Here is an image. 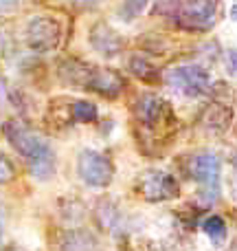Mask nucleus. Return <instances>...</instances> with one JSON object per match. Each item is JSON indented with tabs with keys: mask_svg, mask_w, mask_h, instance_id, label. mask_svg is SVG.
<instances>
[{
	"mask_svg": "<svg viewBox=\"0 0 237 251\" xmlns=\"http://www.w3.org/2000/svg\"><path fill=\"white\" fill-rule=\"evenodd\" d=\"M20 4V0H0V16H9L13 13Z\"/></svg>",
	"mask_w": 237,
	"mask_h": 251,
	"instance_id": "22",
	"label": "nucleus"
},
{
	"mask_svg": "<svg viewBox=\"0 0 237 251\" xmlns=\"http://www.w3.org/2000/svg\"><path fill=\"white\" fill-rule=\"evenodd\" d=\"M154 13L163 16L173 29L207 33L222 16V0H156Z\"/></svg>",
	"mask_w": 237,
	"mask_h": 251,
	"instance_id": "3",
	"label": "nucleus"
},
{
	"mask_svg": "<svg viewBox=\"0 0 237 251\" xmlns=\"http://www.w3.org/2000/svg\"><path fill=\"white\" fill-rule=\"evenodd\" d=\"M233 176H235V196H237V156L233 161Z\"/></svg>",
	"mask_w": 237,
	"mask_h": 251,
	"instance_id": "27",
	"label": "nucleus"
},
{
	"mask_svg": "<svg viewBox=\"0 0 237 251\" xmlns=\"http://www.w3.org/2000/svg\"><path fill=\"white\" fill-rule=\"evenodd\" d=\"M2 134L35 181H48L55 174V152L44 134L18 117L2 122Z\"/></svg>",
	"mask_w": 237,
	"mask_h": 251,
	"instance_id": "2",
	"label": "nucleus"
},
{
	"mask_svg": "<svg viewBox=\"0 0 237 251\" xmlns=\"http://www.w3.org/2000/svg\"><path fill=\"white\" fill-rule=\"evenodd\" d=\"M163 82L185 100H200L213 91V77L202 64L173 66L163 75Z\"/></svg>",
	"mask_w": 237,
	"mask_h": 251,
	"instance_id": "5",
	"label": "nucleus"
},
{
	"mask_svg": "<svg viewBox=\"0 0 237 251\" xmlns=\"http://www.w3.org/2000/svg\"><path fill=\"white\" fill-rule=\"evenodd\" d=\"M150 0H121L119 4V18L123 22H132L145 13Z\"/></svg>",
	"mask_w": 237,
	"mask_h": 251,
	"instance_id": "19",
	"label": "nucleus"
},
{
	"mask_svg": "<svg viewBox=\"0 0 237 251\" xmlns=\"http://www.w3.org/2000/svg\"><path fill=\"white\" fill-rule=\"evenodd\" d=\"M187 174L198 183L204 205H213L222 192V161L215 152H198L187 159Z\"/></svg>",
	"mask_w": 237,
	"mask_h": 251,
	"instance_id": "4",
	"label": "nucleus"
},
{
	"mask_svg": "<svg viewBox=\"0 0 237 251\" xmlns=\"http://www.w3.org/2000/svg\"><path fill=\"white\" fill-rule=\"evenodd\" d=\"M16 178V165L9 161L7 154L0 152V185H7Z\"/></svg>",
	"mask_w": 237,
	"mask_h": 251,
	"instance_id": "21",
	"label": "nucleus"
},
{
	"mask_svg": "<svg viewBox=\"0 0 237 251\" xmlns=\"http://www.w3.org/2000/svg\"><path fill=\"white\" fill-rule=\"evenodd\" d=\"M138 47H141V51L147 53L150 57H163V55H167V51L172 49V42H169L165 35L145 33L138 38Z\"/></svg>",
	"mask_w": 237,
	"mask_h": 251,
	"instance_id": "16",
	"label": "nucleus"
},
{
	"mask_svg": "<svg viewBox=\"0 0 237 251\" xmlns=\"http://www.w3.org/2000/svg\"><path fill=\"white\" fill-rule=\"evenodd\" d=\"M64 40V26L60 18L38 13L31 16L24 25V44L33 53H53Z\"/></svg>",
	"mask_w": 237,
	"mask_h": 251,
	"instance_id": "6",
	"label": "nucleus"
},
{
	"mask_svg": "<svg viewBox=\"0 0 237 251\" xmlns=\"http://www.w3.org/2000/svg\"><path fill=\"white\" fill-rule=\"evenodd\" d=\"M229 18H231L233 22H237V2L231 4V9H229Z\"/></svg>",
	"mask_w": 237,
	"mask_h": 251,
	"instance_id": "26",
	"label": "nucleus"
},
{
	"mask_svg": "<svg viewBox=\"0 0 237 251\" xmlns=\"http://www.w3.org/2000/svg\"><path fill=\"white\" fill-rule=\"evenodd\" d=\"M125 66H128L129 75H132V77H136L138 82L151 84V86L163 84V75H165L163 69H160V66L156 64L150 55H143V53H132V55H128Z\"/></svg>",
	"mask_w": 237,
	"mask_h": 251,
	"instance_id": "13",
	"label": "nucleus"
},
{
	"mask_svg": "<svg viewBox=\"0 0 237 251\" xmlns=\"http://www.w3.org/2000/svg\"><path fill=\"white\" fill-rule=\"evenodd\" d=\"M202 231L207 234V238L211 240L215 247H222L226 243V236H229V227H226V221L217 214H211L202 221Z\"/></svg>",
	"mask_w": 237,
	"mask_h": 251,
	"instance_id": "15",
	"label": "nucleus"
},
{
	"mask_svg": "<svg viewBox=\"0 0 237 251\" xmlns=\"http://www.w3.org/2000/svg\"><path fill=\"white\" fill-rule=\"evenodd\" d=\"M226 66L231 73H237V49H229L226 53Z\"/></svg>",
	"mask_w": 237,
	"mask_h": 251,
	"instance_id": "23",
	"label": "nucleus"
},
{
	"mask_svg": "<svg viewBox=\"0 0 237 251\" xmlns=\"http://www.w3.org/2000/svg\"><path fill=\"white\" fill-rule=\"evenodd\" d=\"M4 225H7V214H4V207L0 203V245H2V238H4Z\"/></svg>",
	"mask_w": 237,
	"mask_h": 251,
	"instance_id": "24",
	"label": "nucleus"
},
{
	"mask_svg": "<svg viewBox=\"0 0 237 251\" xmlns=\"http://www.w3.org/2000/svg\"><path fill=\"white\" fill-rule=\"evenodd\" d=\"M70 101L68 97H60V100L51 101L48 106V113H46V119H48V126L55 130H66L70 126H75L73 122V113H70Z\"/></svg>",
	"mask_w": 237,
	"mask_h": 251,
	"instance_id": "14",
	"label": "nucleus"
},
{
	"mask_svg": "<svg viewBox=\"0 0 237 251\" xmlns=\"http://www.w3.org/2000/svg\"><path fill=\"white\" fill-rule=\"evenodd\" d=\"M233 119H235L233 106L224 104L220 100H213L202 108L198 124H200V130L204 134H209V137H222V134H226L231 130Z\"/></svg>",
	"mask_w": 237,
	"mask_h": 251,
	"instance_id": "10",
	"label": "nucleus"
},
{
	"mask_svg": "<svg viewBox=\"0 0 237 251\" xmlns=\"http://www.w3.org/2000/svg\"><path fill=\"white\" fill-rule=\"evenodd\" d=\"M136 192L145 203H167L180 196V183L165 170H145L136 181Z\"/></svg>",
	"mask_w": 237,
	"mask_h": 251,
	"instance_id": "8",
	"label": "nucleus"
},
{
	"mask_svg": "<svg viewBox=\"0 0 237 251\" xmlns=\"http://www.w3.org/2000/svg\"><path fill=\"white\" fill-rule=\"evenodd\" d=\"M90 69H92V64L79 60V57H64V60H60V64H57L55 75L64 86L82 88L84 91V86H86V82H88V75H90Z\"/></svg>",
	"mask_w": 237,
	"mask_h": 251,
	"instance_id": "12",
	"label": "nucleus"
},
{
	"mask_svg": "<svg viewBox=\"0 0 237 251\" xmlns=\"http://www.w3.org/2000/svg\"><path fill=\"white\" fill-rule=\"evenodd\" d=\"M88 42L106 60L117 57L125 49V38L114 26H110L108 22H95L90 26V31H88Z\"/></svg>",
	"mask_w": 237,
	"mask_h": 251,
	"instance_id": "11",
	"label": "nucleus"
},
{
	"mask_svg": "<svg viewBox=\"0 0 237 251\" xmlns=\"http://www.w3.org/2000/svg\"><path fill=\"white\" fill-rule=\"evenodd\" d=\"M97 218H99V223L108 231H114V227L119 225V212L112 203H108V201H101L99 203V207H97Z\"/></svg>",
	"mask_w": 237,
	"mask_h": 251,
	"instance_id": "20",
	"label": "nucleus"
},
{
	"mask_svg": "<svg viewBox=\"0 0 237 251\" xmlns=\"http://www.w3.org/2000/svg\"><path fill=\"white\" fill-rule=\"evenodd\" d=\"M125 77L114 69L108 66H97L92 64L90 75H88V82L84 86V91L90 93V95L104 97V100H119L125 93Z\"/></svg>",
	"mask_w": 237,
	"mask_h": 251,
	"instance_id": "9",
	"label": "nucleus"
},
{
	"mask_svg": "<svg viewBox=\"0 0 237 251\" xmlns=\"http://www.w3.org/2000/svg\"><path fill=\"white\" fill-rule=\"evenodd\" d=\"M70 113L75 124H95L99 122V108L90 100H73L70 101Z\"/></svg>",
	"mask_w": 237,
	"mask_h": 251,
	"instance_id": "17",
	"label": "nucleus"
},
{
	"mask_svg": "<svg viewBox=\"0 0 237 251\" xmlns=\"http://www.w3.org/2000/svg\"><path fill=\"white\" fill-rule=\"evenodd\" d=\"M77 176L90 190H106L114 178V163L108 154L92 148H84L77 154Z\"/></svg>",
	"mask_w": 237,
	"mask_h": 251,
	"instance_id": "7",
	"label": "nucleus"
},
{
	"mask_svg": "<svg viewBox=\"0 0 237 251\" xmlns=\"http://www.w3.org/2000/svg\"><path fill=\"white\" fill-rule=\"evenodd\" d=\"M129 110H132L134 139L138 150L147 156L163 154L176 128V115L172 104L154 93H143L132 101Z\"/></svg>",
	"mask_w": 237,
	"mask_h": 251,
	"instance_id": "1",
	"label": "nucleus"
},
{
	"mask_svg": "<svg viewBox=\"0 0 237 251\" xmlns=\"http://www.w3.org/2000/svg\"><path fill=\"white\" fill-rule=\"evenodd\" d=\"M62 249L64 251H95L97 243L88 231L84 229H73L66 234L64 243H62Z\"/></svg>",
	"mask_w": 237,
	"mask_h": 251,
	"instance_id": "18",
	"label": "nucleus"
},
{
	"mask_svg": "<svg viewBox=\"0 0 237 251\" xmlns=\"http://www.w3.org/2000/svg\"><path fill=\"white\" fill-rule=\"evenodd\" d=\"M7 47H9V38L4 35V31H0V57L4 55V51H7Z\"/></svg>",
	"mask_w": 237,
	"mask_h": 251,
	"instance_id": "25",
	"label": "nucleus"
}]
</instances>
